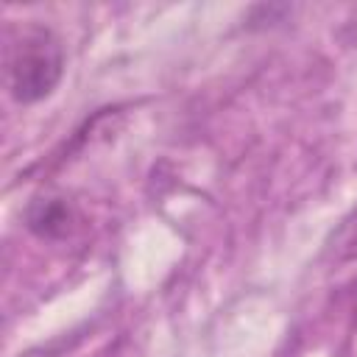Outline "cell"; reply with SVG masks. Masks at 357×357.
<instances>
[{"label":"cell","instance_id":"obj_1","mask_svg":"<svg viewBox=\"0 0 357 357\" xmlns=\"http://www.w3.org/2000/svg\"><path fill=\"white\" fill-rule=\"evenodd\" d=\"M64 56L59 39L45 28H28L8 53V86L22 103L39 100L53 92L61 78Z\"/></svg>","mask_w":357,"mask_h":357},{"label":"cell","instance_id":"obj_2","mask_svg":"<svg viewBox=\"0 0 357 357\" xmlns=\"http://www.w3.org/2000/svg\"><path fill=\"white\" fill-rule=\"evenodd\" d=\"M70 220H73L70 206H67L64 201H59V198L39 201V204H33V209L28 212V226H31L36 234H42V237H61V234H67Z\"/></svg>","mask_w":357,"mask_h":357},{"label":"cell","instance_id":"obj_3","mask_svg":"<svg viewBox=\"0 0 357 357\" xmlns=\"http://www.w3.org/2000/svg\"><path fill=\"white\" fill-rule=\"evenodd\" d=\"M329 254L335 262H354L357 259V209L340 223V229L329 240Z\"/></svg>","mask_w":357,"mask_h":357},{"label":"cell","instance_id":"obj_4","mask_svg":"<svg viewBox=\"0 0 357 357\" xmlns=\"http://www.w3.org/2000/svg\"><path fill=\"white\" fill-rule=\"evenodd\" d=\"M354 337H357V315H354Z\"/></svg>","mask_w":357,"mask_h":357}]
</instances>
